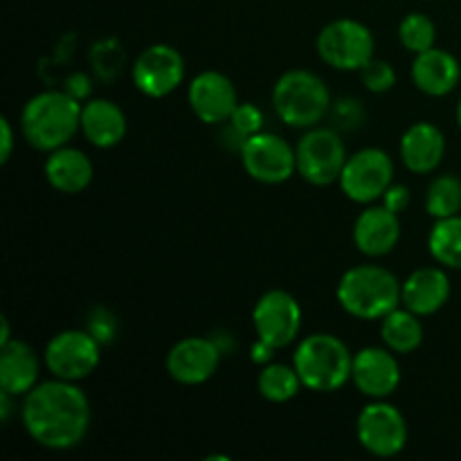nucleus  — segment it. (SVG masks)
<instances>
[{"label": "nucleus", "mask_w": 461, "mask_h": 461, "mask_svg": "<svg viewBox=\"0 0 461 461\" xmlns=\"http://www.w3.org/2000/svg\"><path fill=\"white\" fill-rule=\"evenodd\" d=\"M230 124H232L241 135L250 138V135L261 133L264 113H261L259 106H255V104H239V106L234 108L232 117H230Z\"/></svg>", "instance_id": "obj_31"}, {"label": "nucleus", "mask_w": 461, "mask_h": 461, "mask_svg": "<svg viewBox=\"0 0 461 461\" xmlns=\"http://www.w3.org/2000/svg\"><path fill=\"white\" fill-rule=\"evenodd\" d=\"M446 138L430 122H417L401 138V160L414 174H430L441 165Z\"/></svg>", "instance_id": "obj_20"}, {"label": "nucleus", "mask_w": 461, "mask_h": 461, "mask_svg": "<svg viewBox=\"0 0 461 461\" xmlns=\"http://www.w3.org/2000/svg\"><path fill=\"white\" fill-rule=\"evenodd\" d=\"M381 336L387 349L394 354H412L423 342V327L419 322V315L410 309H394L383 318Z\"/></svg>", "instance_id": "obj_24"}, {"label": "nucleus", "mask_w": 461, "mask_h": 461, "mask_svg": "<svg viewBox=\"0 0 461 461\" xmlns=\"http://www.w3.org/2000/svg\"><path fill=\"white\" fill-rule=\"evenodd\" d=\"M297 174L315 187L340 180L347 165V149L340 135L333 129H309L295 149Z\"/></svg>", "instance_id": "obj_7"}, {"label": "nucleus", "mask_w": 461, "mask_h": 461, "mask_svg": "<svg viewBox=\"0 0 461 461\" xmlns=\"http://www.w3.org/2000/svg\"><path fill=\"white\" fill-rule=\"evenodd\" d=\"M428 250L437 264L461 270V214L437 221L428 237Z\"/></svg>", "instance_id": "obj_25"}, {"label": "nucleus", "mask_w": 461, "mask_h": 461, "mask_svg": "<svg viewBox=\"0 0 461 461\" xmlns=\"http://www.w3.org/2000/svg\"><path fill=\"white\" fill-rule=\"evenodd\" d=\"M399 39L405 50L414 54H421L426 50L435 48L437 27L435 21L426 14H408L399 25Z\"/></svg>", "instance_id": "obj_28"}, {"label": "nucleus", "mask_w": 461, "mask_h": 461, "mask_svg": "<svg viewBox=\"0 0 461 461\" xmlns=\"http://www.w3.org/2000/svg\"><path fill=\"white\" fill-rule=\"evenodd\" d=\"M93 162L79 149L61 147L50 151L45 160V178L50 187L61 194H79L93 183Z\"/></svg>", "instance_id": "obj_23"}, {"label": "nucleus", "mask_w": 461, "mask_h": 461, "mask_svg": "<svg viewBox=\"0 0 461 461\" xmlns=\"http://www.w3.org/2000/svg\"><path fill=\"white\" fill-rule=\"evenodd\" d=\"M133 84L147 97H167L185 79V59L176 48L156 43L144 50L133 63Z\"/></svg>", "instance_id": "obj_13"}, {"label": "nucleus", "mask_w": 461, "mask_h": 461, "mask_svg": "<svg viewBox=\"0 0 461 461\" xmlns=\"http://www.w3.org/2000/svg\"><path fill=\"white\" fill-rule=\"evenodd\" d=\"M336 295L342 309L354 318L383 320L399 309L401 284L387 268L365 264L342 275Z\"/></svg>", "instance_id": "obj_3"}, {"label": "nucleus", "mask_w": 461, "mask_h": 461, "mask_svg": "<svg viewBox=\"0 0 461 461\" xmlns=\"http://www.w3.org/2000/svg\"><path fill=\"white\" fill-rule=\"evenodd\" d=\"M221 365V347L210 338H185L167 354V372L180 385H203Z\"/></svg>", "instance_id": "obj_14"}, {"label": "nucleus", "mask_w": 461, "mask_h": 461, "mask_svg": "<svg viewBox=\"0 0 461 461\" xmlns=\"http://www.w3.org/2000/svg\"><path fill=\"white\" fill-rule=\"evenodd\" d=\"M257 387H259V394L270 403H286V401L295 399L297 392L304 385H302V378L295 367H288V365L282 363H268L259 372Z\"/></svg>", "instance_id": "obj_26"}, {"label": "nucleus", "mask_w": 461, "mask_h": 461, "mask_svg": "<svg viewBox=\"0 0 461 461\" xmlns=\"http://www.w3.org/2000/svg\"><path fill=\"white\" fill-rule=\"evenodd\" d=\"M243 169L264 185L286 183L297 171V153L284 138L273 133H255L241 149Z\"/></svg>", "instance_id": "obj_11"}, {"label": "nucleus", "mask_w": 461, "mask_h": 461, "mask_svg": "<svg viewBox=\"0 0 461 461\" xmlns=\"http://www.w3.org/2000/svg\"><path fill=\"white\" fill-rule=\"evenodd\" d=\"M426 212L439 219L461 214V180L457 176H437L426 194Z\"/></svg>", "instance_id": "obj_27"}, {"label": "nucleus", "mask_w": 461, "mask_h": 461, "mask_svg": "<svg viewBox=\"0 0 461 461\" xmlns=\"http://www.w3.org/2000/svg\"><path fill=\"white\" fill-rule=\"evenodd\" d=\"M122 61H124V54H122V50L117 45H113V41H104V43L95 45L93 63L99 77L113 79L120 72Z\"/></svg>", "instance_id": "obj_30"}, {"label": "nucleus", "mask_w": 461, "mask_h": 461, "mask_svg": "<svg viewBox=\"0 0 461 461\" xmlns=\"http://www.w3.org/2000/svg\"><path fill=\"white\" fill-rule=\"evenodd\" d=\"M88 331L97 338L99 342H108L115 338L117 322L106 309H95L88 318Z\"/></svg>", "instance_id": "obj_32"}, {"label": "nucleus", "mask_w": 461, "mask_h": 461, "mask_svg": "<svg viewBox=\"0 0 461 461\" xmlns=\"http://www.w3.org/2000/svg\"><path fill=\"white\" fill-rule=\"evenodd\" d=\"M12 340V331H9V320L3 318V333H0V347L7 345Z\"/></svg>", "instance_id": "obj_38"}, {"label": "nucleus", "mask_w": 461, "mask_h": 461, "mask_svg": "<svg viewBox=\"0 0 461 461\" xmlns=\"http://www.w3.org/2000/svg\"><path fill=\"white\" fill-rule=\"evenodd\" d=\"M102 342L90 331H61L45 347V365L54 378L61 381H81L97 369L102 358Z\"/></svg>", "instance_id": "obj_9"}, {"label": "nucleus", "mask_w": 461, "mask_h": 461, "mask_svg": "<svg viewBox=\"0 0 461 461\" xmlns=\"http://www.w3.org/2000/svg\"><path fill=\"white\" fill-rule=\"evenodd\" d=\"M401 221L399 214L385 205H372L354 223V243L363 255L385 257L399 246Z\"/></svg>", "instance_id": "obj_17"}, {"label": "nucleus", "mask_w": 461, "mask_h": 461, "mask_svg": "<svg viewBox=\"0 0 461 461\" xmlns=\"http://www.w3.org/2000/svg\"><path fill=\"white\" fill-rule=\"evenodd\" d=\"M293 367L302 378V385L311 392H336L351 381L354 356L340 338L331 333H313L300 342Z\"/></svg>", "instance_id": "obj_4"}, {"label": "nucleus", "mask_w": 461, "mask_h": 461, "mask_svg": "<svg viewBox=\"0 0 461 461\" xmlns=\"http://www.w3.org/2000/svg\"><path fill=\"white\" fill-rule=\"evenodd\" d=\"M27 435L48 450H70L90 428V403L72 381L41 383L25 394L21 410Z\"/></svg>", "instance_id": "obj_1"}, {"label": "nucleus", "mask_w": 461, "mask_h": 461, "mask_svg": "<svg viewBox=\"0 0 461 461\" xmlns=\"http://www.w3.org/2000/svg\"><path fill=\"white\" fill-rule=\"evenodd\" d=\"M394 162L383 149H363L347 158L340 187L354 203H374L394 183Z\"/></svg>", "instance_id": "obj_8"}, {"label": "nucleus", "mask_w": 461, "mask_h": 461, "mask_svg": "<svg viewBox=\"0 0 461 461\" xmlns=\"http://www.w3.org/2000/svg\"><path fill=\"white\" fill-rule=\"evenodd\" d=\"M461 79V66L450 52L430 48L417 54L412 63V81L421 93L430 97H444L457 88Z\"/></svg>", "instance_id": "obj_19"}, {"label": "nucleus", "mask_w": 461, "mask_h": 461, "mask_svg": "<svg viewBox=\"0 0 461 461\" xmlns=\"http://www.w3.org/2000/svg\"><path fill=\"white\" fill-rule=\"evenodd\" d=\"M360 79H363L365 88H367L369 93H387V90L396 84V72L390 63L374 57L372 61L360 70Z\"/></svg>", "instance_id": "obj_29"}, {"label": "nucleus", "mask_w": 461, "mask_h": 461, "mask_svg": "<svg viewBox=\"0 0 461 461\" xmlns=\"http://www.w3.org/2000/svg\"><path fill=\"white\" fill-rule=\"evenodd\" d=\"M383 205H385L387 210L401 214V212L408 210L410 205V189L401 183H392L390 187H387V192L383 194Z\"/></svg>", "instance_id": "obj_34"}, {"label": "nucleus", "mask_w": 461, "mask_h": 461, "mask_svg": "<svg viewBox=\"0 0 461 461\" xmlns=\"http://www.w3.org/2000/svg\"><path fill=\"white\" fill-rule=\"evenodd\" d=\"M351 381L369 399H385L401 385V365L394 351L365 347L354 356Z\"/></svg>", "instance_id": "obj_16"}, {"label": "nucleus", "mask_w": 461, "mask_h": 461, "mask_svg": "<svg viewBox=\"0 0 461 461\" xmlns=\"http://www.w3.org/2000/svg\"><path fill=\"white\" fill-rule=\"evenodd\" d=\"M333 117H336V124L342 126V129H356L363 122V106L356 99H340L336 104Z\"/></svg>", "instance_id": "obj_33"}, {"label": "nucleus", "mask_w": 461, "mask_h": 461, "mask_svg": "<svg viewBox=\"0 0 461 461\" xmlns=\"http://www.w3.org/2000/svg\"><path fill=\"white\" fill-rule=\"evenodd\" d=\"M81 106L68 90H45L34 95L21 113L23 138L39 151L66 147L81 129Z\"/></svg>", "instance_id": "obj_2"}, {"label": "nucleus", "mask_w": 461, "mask_h": 461, "mask_svg": "<svg viewBox=\"0 0 461 461\" xmlns=\"http://www.w3.org/2000/svg\"><path fill=\"white\" fill-rule=\"evenodd\" d=\"M66 90L72 95V97H77L79 102H84V99L90 95V79L84 75V72H75V75L68 79Z\"/></svg>", "instance_id": "obj_36"}, {"label": "nucleus", "mask_w": 461, "mask_h": 461, "mask_svg": "<svg viewBox=\"0 0 461 461\" xmlns=\"http://www.w3.org/2000/svg\"><path fill=\"white\" fill-rule=\"evenodd\" d=\"M0 349V390L14 396L34 390L41 369L36 351L21 340H9Z\"/></svg>", "instance_id": "obj_22"}, {"label": "nucleus", "mask_w": 461, "mask_h": 461, "mask_svg": "<svg viewBox=\"0 0 461 461\" xmlns=\"http://www.w3.org/2000/svg\"><path fill=\"white\" fill-rule=\"evenodd\" d=\"M275 113L293 129H313L331 108L327 84L311 70H288L273 88Z\"/></svg>", "instance_id": "obj_5"}, {"label": "nucleus", "mask_w": 461, "mask_h": 461, "mask_svg": "<svg viewBox=\"0 0 461 461\" xmlns=\"http://www.w3.org/2000/svg\"><path fill=\"white\" fill-rule=\"evenodd\" d=\"M189 106L194 115L205 124H223L230 122L234 108L239 106L237 88L225 75L214 70L201 72L194 77L187 90Z\"/></svg>", "instance_id": "obj_15"}, {"label": "nucleus", "mask_w": 461, "mask_h": 461, "mask_svg": "<svg viewBox=\"0 0 461 461\" xmlns=\"http://www.w3.org/2000/svg\"><path fill=\"white\" fill-rule=\"evenodd\" d=\"M252 324L257 338L273 345L275 349L288 347L302 329L300 302L286 291L264 293L252 309Z\"/></svg>", "instance_id": "obj_12"}, {"label": "nucleus", "mask_w": 461, "mask_h": 461, "mask_svg": "<svg viewBox=\"0 0 461 461\" xmlns=\"http://www.w3.org/2000/svg\"><path fill=\"white\" fill-rule=\"evenodd\" d=\"M450 300V279L441 268H419L401 284V302L419 318L435 315Z\"/></svg>", "instance_id": "obj_18"}, {"label": "nucleus", "mask_w": 461, "mask_h": 461, "mask_svg": "<svg viewBox=\"0 0 461 461\" xmlns=\"http://www.w3.org/2000/svg\"><path fill=\"white\" fill-rule=\"evenodd\" d=\"M457 124H459V129H461V102L457 104Z\"/></svg>", "instance_id": "obj_39"}, {"label": "nucleus", "mask_w": 461, "mask_h": 461, "mask_svg": "<svg viewBox=\"0 0 461 461\" xmlns=\"http://www.w3.org/2000/svg\"><path fill=\"white\" fill-rule=\"evenodd\" d=\"M275 351H277V349H275L273 345H268V342H266V340H261V338H257V342H255V345H252V349H250L252 363H257V365H268L270 360H273Z\"/></svg>", "instance_id": "obj_37"}, {"label": "nucleus", "mask_w": 461, "mask_h": 461, "mask_svg": "<svg viewBox=\"0 0 461 461\" xmlns=\"http://www.w3.org/2000/svg\"><path fill=\"white\" fill-rule=\"evenodd\" d=\"M318 54L336 70H363L374 59V34L354 18H338L318 34Z\"/></svg>", "instance_id": "obj_6"}, {"label": "nucleus", "mask_w": 461, "mask_h": 461, "mask_svg": "<svg viewBox=\"0 0 461 461\" xmlns=\"http://www.w3.org/2000/svg\"><path fill=\"white\" fill-rule=\"evenodd\" d=\"M14 151V129L7 117H0V162H7Z\"/></svg>", "instance_id": "obj_35"}, {"label": "nucleus", "mask_w": 461, "mask_h": 461, "mask_svg": "<svg viewBox=\"0 0 461 461\" xmlns=\"http://www.w3.org/2000/svg\"><path fill=\"white\" fill-rule=\"evenodd\" d=\"M126 115L115 102L90 99L81 106V131L97 149H111L126 138Z\"/></svg>", "instance_id": "obj_21"}, {"label": "nucleus", "mask_w": 461, "mask_h": 461, "mask_svg": "<svg viewBox=\"0 0 461 461\" xmlns=\"http://www.w3.org/2000/svg\"><path fill=\"white\" fill-rule=\"evenodd\" d=\"M358 441L367 453L374 457H396L408 444V423L399 412V408L390 403H369L363 412L358 414L356 423Z\"/></svg>", "instance_id": "obj_10"}]
</instances>
